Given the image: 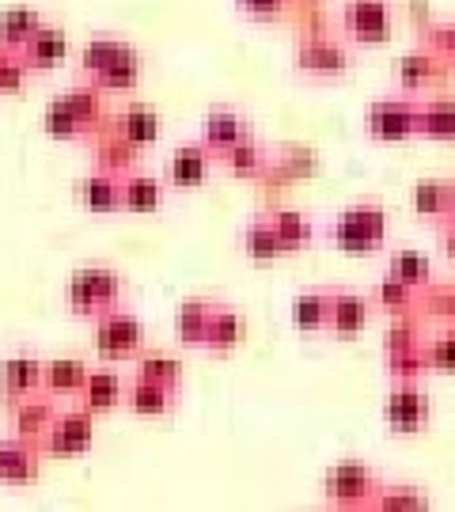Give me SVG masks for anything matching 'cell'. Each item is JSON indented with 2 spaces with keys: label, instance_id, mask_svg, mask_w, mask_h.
<instances>
[{
  "label": "cell",
  "instance_id": "6da1fadb",
  "mask_svg": "<svg viewBox=\"0 0 455 512\" xmlns=\"http://www.w3.org/2000/svg\"><path fill=\"white\" fill-rule=\"evenodd\" d=\"M122 293H126V281H122V274L114 266H80V270L69 274L65 304H69L73 315L99 319L103 311L122 304Z\"/></svg>",
  "mask_w": 455,
  "mask_h": 512
},
{
  "label": "cell",
  "instance_id": "7a4b0ae2",
  "mask_svg": "<svg viewBox=\"0 0 455 512\" xmlns=\"http://www.w3.org/2000/svg\"><path fill=\"white\" fill-rule=\"evenodd\" d=\"M330 243L346 255H372L387 243V213L376 202H357L342 209L327 228Z\"/></svg>",
  "mask_w": 455,
  "mask_h": 512
},
{
  "label": "cell",
  "instance_id": "3957f363",
  "mask_svg": "<svg viewBox=\"0 0 455 512\" xmlns=\"http://www.w3.org/2000/svg\"><path fill=\"white\" fill-rule=\"evenodd\" d=\"M145 349V323L126 311L122 304L118 308L103 311L99 319H95V353L103 357V361H129V357H137Z\"/></svg>",
  "mask_w": 455,
  "mask_h": 512
},
{
  "label": "cell",
  "instance_id": "277c9868",
  "mask_svg": "<svg viewBox=\"0 0 455 512\" xmlns=\"http://www.w3.org/2000/svg\"><path fill=\"white\" fill-rule=\"evenodd\" d=\"M364 129L372 141H383V145H399V141L418 137V99H410V95L376 99L364 114Z\"/></svg>",
  "mask_w": 455,
  "mask_h": 512
},
{
  "label": "cell",
  "instance_id": "5b68a950",
  "mask_svg": "<svg viewBox=\"0 0 455 512\" xmlns=\"http://www.w3.org/2000/svg\"><path fill=\"white\" fill-rule=\"evenodd\" d=\"M292 65L296 73L308 80H338L349 73L353 57H349L346 42L330 35H304L292 50Z\"/></svg>",
  "mask_w": 455,
  "mask_h": 512
},
{
  "label": "cell",
  "instance_id": "8992f818",
  "mask_svg": "<svg viewBox=\"0 0 455 512\" xmlns=\"http://www.w3.org/2000/svg\"><path fill=\"white\" fill-rule=\"evenodd\" d=\"M395 31L391 0H346L342 4V35L361 46H383Z\"/></svg>",
  "mask_w": 455,
  "mask_h": 512
},
{
  "label": "cell",
  "instance_id": "52a82bcc",
  "mask_svg": "<svg viewBox=\"0 0 455 512\" xmlns=\"http://www.w3.org/2000/svg\"><path fill=\"white\" fill-rule=\"evenodd\" d=\"M383 421H387V429L399 433V437H418V433L429 429V421H433V403H429V395H425L414 380H402V384L383 399Z\"/></svg>",
  "mask_w": 455,
  "mask_h": 512
},
{
  "label": "cell",
  "instance_id": "ba28073f",
  "mask_svg": "<svg viewBox=\"0 0 455 512\" xmlns=\"http://www.w3.org/2000/svg\"><path fill=\"white\" fill-rule=\"evenodd\" d=\"M376 486H380L376 471L368 463H357V459H342V463H334L323 475V494L338 509H361V505H368L372 494H376Z\"/></svg>",
  "mask_w": 455,
  "mask_h": 512
},
{
  "label": "cell",
  "instance_id": "9c48e42d",
  "mask_svg": "<svg viewBox=\"0 0 455 512\" xmlns=\"http://www.w3.org/2000/svg\"><path fill=\"white\" fill-rule=\"evenodd\" d=\"M95 414H88L84 406H76V410H65V414H54L50 421V429L42 433V452H50L57 459H76L84 456L91 448V440H95V425H91Z\"/></svg>",
  "mask_w": 455,
  "mask_h": 512
},
{
  "label": "cell",
  "instance_id": "30bf717a",
  "mask_svg": "<svg viewBox=\"0 0 455 512\" xmlns=\"http://www.w3.org/2000/svg\"><path fill=\"white\" fill-rule=\"evenodd\" d=\"M209 171H213V152L201 141H190V145H179L167 156L164 179L175 190H198V186H205Z\"/></svg>",
  "mask_w": 455,
  "mask_h": 512
},
{
  "label": "cell",
  "instance_id": "8fae6325",
  "mask_svg": "<svg viewBox=\"0 0 455 512\" xmlns=\"http://www.w3.org/2000/svg\"><path fill=\"white\" fill-rule=\"evenodd\" d=\"M76 202L84 205L95 217H110V213H122V175L95 167L91 175H84L76 183Z\"/></svg>",
  "mask_w": 455,
  "mask_h": 512
},
{
  "label": "cell",
  "instance_id": "7c38bea8",
  "mask_svg": "<svg viewBox=\"0 0 455 512\" xmlns=\"http://www.w3.org/2000/svg\"><path fill=\"white\" fill-rule=\"evenodd\" d=\"M76 395H80V406L88 414H110L114 406L126 403V380L114 368H88V376H84Z\"/></svg>",
  "mask_w": 455,
  "mask_h": 512
},
{
  "label": "cell",
  "instance_id": "4fadbf2b",
  "mask_svg": "<svg viewBox=\"0 0 455 512\" xmlns=\"http://www.w3.org/2000/svg\"><path fill=\"white\" fill-rule=\"evenodd\" d=\"M372 315V300L361 293H349V289H338L330 293V319H327V334L338 338V342H349L357 338Z\"/></svg>",
  "mask_w": 455,
  "mask_h": 512
},
{
  "label": "cell",
  "instance_id": "5bb4252c",
  "mask_svg": "<svg viewBox=\"0 0 455 512\" xmlns=\"http://www.w3.org/2000/svg\"><path fill=\"white\" fill-rule=\"evenodd\" d=\"M42 391V361L35 353H12L4 365H0V395L8 403H19L27 395Z\"/></svg>",
  "mask_w": 455,
  "mask_h": 512
},
{
  "label": "cell",
  "instance_id": "9a60e30c",
  "mask_svg": "<svg viewBox=\"0 0 455 512\" xmlns=\"http://www.w3.org/2000/svg\"><path fill=\"white\" fill-rule=\"evenodd\" d=\"M38 478L35 444L23 437H0V482L4 486H31Z\"/></svg>",
  "mask_w": 455,
  "mask_h": 512
},
{
  "label": "cell",
  "instance_id": "2e32d148",
  "mask_svg": "<svg viewBox=\"0 0 455 512\" xmlns=\"http://www.w3.org/2000/svg\"><path fill=\"white\" fill-rule=\"evenodd\" d=\"M395 76H399V92L402 95H418V92H429L440 76H444V65H440V57L433 54L429 46H421V50L402 54Z\"/></svg>",
  "mask_w": 455,
  "mask_h": 512
},
{
  "label": "cell",
  "instance_id": "e0dca14e",
  "mask_svg": "<svg viewBox=\"0 0 455 512\" xmlns=\"http://www.w3.org/2000/svg\"><path fill=\"white\" fill-rule=\"evenodd\" d=\"M243 137H251V129H247V118L232 107H213L205 114V126H201V145L209 148L213 156H220L224 148H232L236 141Z\"/></svg>",
  "mask_w": 455,
  "mask_h": 512
},
{
  "label": "cell",
  "instance_id": "ac0fdd59",
  "mask_svg": "<svg viewBox=\"0 0 455 512\" xmlns=\"http://www.w3.org/2000/svg\"><path fill=\"white\" fill-rule=\"evenodd\" d=\"M164 205V183L148 171H133L129 167L122 175V213H133V217H148V213H160Z\"/></svg>",
  "mask_w": 455,
  "mask_h": 512
},
{
  "label": "cell",
  "instance_id": "d6986e66",
  "mask_svg": "<svg viewBox=\"0 0 455 512\" xmlns=\"http://www.w3.org/2000/svg\"><path fill=\"white\" fill-rule=\"evenodd\" d=\"M110 129L141 152V148L160 141V114H156L152 107H145V103H129L126 110H118V118H114V126Z\"/></svg>",
  "mask_w": 455,
  "mask_h": 512
},
{
  "label": "cell",
  "instance_id": "ffe728a7",
  "mask_svg": "<svg viewBox=\"0 0 455 512\" xmlns=\"http://www.w3.org/2000/svg\"><path fill=\"white\" fill-rule=\"evenodd\" d=\"M23 61H27V69H38V73H46V69H57L65 54H69V38L61 27H50V23H42L35 35L27 38V46L19 50Z\"/></svg>",
  "mask_w": 455,
  "mask_h": 512
},
{
  "label": "cell",
  "instance_id": "44dd1931",
  "mask_svg": "<svg viewBox=\"0 0 455 512\" xmlns=\"http://www.w3.org/2000/svg\"><path fill=\"white\" fill-rule=\"evenodd\" d=\"M126 406L137 418H164L175 410V387H164L145 376H133L126 384Z\"/></svg>",
  "mask_w": 455,
  "mask_h": 512
},
{
  "label": "cell",
  "instance_id": "7402d4cb",
  "mask_svg": "<svg viewBox=\"0 0 455 512\" xmlns=\"http://www.w3.org/2000/svg\"><path fill=\"white\" fill-rule=\"evenodd\" d=\"M418 137H425V141H455L452 95H425V99H418Z\"/></svg>",
  "mask_w": 455,
  "mask_h": 512
},
{
  "label": "cell",
  "instance_id": "603a6c76",
  "mask_svg": "<svg viewBox=\"0 0 455 512\" xmlns=\"http://www.w3.org/2000/svg\"><path fill=\"white\" fill-rule=\"evenodd\" d=\"M243 334H247V323H243V315L236 308H224V304H213V315H209V327H205V342L201 349H209V353H232V349L243 342Z\"/></svg>",
  "mask_w": 455,
  "mask_h": 512
},
{
  "label": "cell",
  "instance_id": "cb8c5ba5",
  "mask_svg": "<svg viewBox=\"0 0 455 512\" xmlns=\"http://www.w3.org/2000/svg\"><path fill=\"white\" fill-rule=\"evenodd\" d=\"M239 247H243V255L251 258V262H277L281 255H289L270 217L247 220V224H243V232H239Z\"/></svg>",
  "mask_w": 455,
  "mask_h": 512
},
{
  "label": "cell",
  "instance_id": "d4e9b609",
  "mask_svg": "<svg viewBox=\"0 0 455 512\" xmlns=\"http://www.w3.org/2000/svg\"><path fill=\"white\" fill-rule=\"evenodd\" d=\"M57 406L50 399H38V395H27V399H19L12 403V429H16V437L23 440H42V433L50 429V421H54Z\"/></svg>",
  "mask_w": 455,
  "mask_h": 512
},
{
  "label": "cell",
  "instance_id": "484cf974",
  "mask_svg": "<svg viewBox=\"0 0 455 512\" xmlns=\"http://www.w3.org/2000/svg\"><path fill=\"white\" fill-rule=\"evenodd\" d=\"M289 319L300 334H327L330 293L327 289H308V293H300L296 300H292Z\"/></svg>",
  "mask_w": 455,
  "mask_h": 512
},
{
  "label": "cell",
  "instance_id": "4316f807",
  "mask_svg": "<svg viewBox=\"0 0 455 512\" xmlns=\"http://www.w3.org/2000/svg\"><path fill=\"white\" fill-rule=\"evenodd\" d=\"M213 160H220V164L228 167V175H236V179H258L266 171V164H270V156L262 152V145H258L255 137H243V141L224 148Z\"/></svg>",
  "mask_w": 455,
  "mask_h": 512
},
{
  "label": "cell",
  "instance_id": "83f0119b",
  "mask_svg": "<svg viewBox=\"0 0 455 512\" xmlns=\"http://www.w3.org/2000/svg\"><path fill=\"white\" fill-rule=\"evenodd\" d=\"M42 27V12L31 8V4H16V8H4L0 12V46L8 50H23L27 38Z\"/></svg>",
  "mask_w": 455,
  "mask_h": 512
},
{
  "label": "cell",
  "instance_id": "f1b7e54d",
  "mask_svg": "<svg viewBox=\"0 0 455 512\" xmlns=\"http://www.w3.org/2000/svg\"><path fill=\"white\" fill-rule=\"evenodd\" d=\"M137 80H141V57H137L133 46H126L122 57H114L107 69H99V73L91 76V84L103 88V92H133Z\"/></svg>",
  "mask_w": 455,
  "mask_h": 512
},
{
  "label": "cell",
  "instance_id": "f546056e",
  "mask_svg": "<svg viewBox=\"0 0 455 512\" xmlns=\"http://www.w3.org/2000/svg\"><path fill=\"white\" fill-rule=\"evenodd\" d=\"M84 376H88V361L80 357H54L42 365V387L50 395H76Z\"/></svg>",
  "mask_w": 455,
  "mask_h": 512
},
{
  "label": "cell",
  "instance_id": "4dcf8cb0",
  "mask_svg": "<svg viewBox=\"0 0 455 512\" xmlns=\"http://www.w3.org/2000/svg\"><path fill=\"white\" fill-rule=\"evenodd\" d=\"M387 274L406 281L410 289H425V285H433V262H429L425 251L399 247V251H391V258H387Z\"/></svg>",
  "mask_w": 455,
  "mask_h": 512
},
{
  "label": "cell",
  "instance_id": "1f68e13d",
  "mask_svg": "<svg viewBox=\"0 0 455 512\" xmlns=\"http://www.w3.org/2000/svg\"><path fill=\"white\" fill-rule=\"evenodd\" d=\"M42 129H46V137H54V141H80V137L88 133V126L80 122V114L69 107L65 95H57V99L46 103V110H42Z\"/></svg>",
  "mask_w": 455,
  "mask_h": 512
},
{
  "label": "cell",
  "instance_id": "d6a6232c",
  "mask_svg": "<svg viewBox=\"0 0 455 512\" xmlns=\"http://www.w3.org/2000/svg\"><path fill=\"white\" fill-rule=\"evenodd\" d=\"M213 304L209 300H182L175 308V334L182 346H201L205 342V327H209Z\"/></svg>",
  "mask_w": 455,
  "mask_h": 512
},
{
  "label": "cell",
  "instance_id": "836d02e7",
  "mask_svg": "<svg viewBox=\"0 0 455 512\" xmlns=\"http://www.w3.org/2000/svg\"><path fill=\"white\" fill-rule=\"evenodd\" d=\"M273 228H277V236L285 243V251H300V247H308L311 239H315V228H311L308 213H300V209H277L270 213Z\"/></svg>",
  "mask_w": 455,
  "mask_h": 512
},
{
  "label": "cell",
  "instance_id": "e575fe53",
  "mask_svg": "<svg viewBox=\"0 0 455 512\" xmlns=\"http://www.w3.org/2000/svg\"><path fill=\"white\" fill-rule=\"evenodd\" d=\"M95 160H99V167H103V171L126 175L129 167L137 164V148L129 145V141H122V137L110 129V133H103V137L95 141Z\"/></svg>",
  "mask_w": 455,
  "mask_h": 512
},
{
  "label": "cell",
  "instance_id": "d590c367",
  "mask_svg": "<svg viewBox=\"0 0 455 512\" xmlns=\"http://www.w3.org/2000/svg\"><path fill=\"white\" fill-rule=\"evenodd\" d=\"M137 376H145V380H156V384L164 387H175L179 391L182 384V365L171 357V353H164V349H152V353H137Z\"/></svg>",
  "mask_w": 455,
  "mask_h": 512
},
{
  "label": "cell",
  "instance_id": "8d00e7d4",
  "mask_svg": "<svg viewBox=\"0 0 455 512\" xmlns=\"http://www.w3.org/2000/svg\"><path fill=\"white\" fill-rule=\"evenodd\" d=\"M126 46L129 42H122V38H114V35L88 38V42L80 46V69H84V76H95L99 69H107L114 57H122Z\"/></svg>",
  "mask_w": 455,
  "mask_h": 512
},
{
  "label": "cell",
  "instance_id": "74e56055",
  "mask_svg": "<svg viewBox=\"0 0 455 512\" xmlns=\"http://www.w3.org/2000/svg\"><path fill=\"white\" fill-rule=\"evenodd\" d=\"M368 505L372 509H425L429 494L421 486H376Z\"/></svg>",
  "mask_w": 455,
  "mask_h": 512
},
{
  "label": "cell",
  "instance_id": "f35d334b",
  "mask_svg": "<svg viewBox=\"0 0 455 512\" xmlns=\"http://www.w3.org/2000/svg\"><path fill=\"white\" fill-rule=\"evenodd\" d=\"M65 99H69V107L80 114V122L88 126V133L103 122V88H95V84H76V88L65 92Z\"/></svg>",
  "mask_w": 455,
  "mask_h": 512
},
{
  "label": "cell",
  "instance_id": "ab89813d",
  "mask_svg": "<svg viewBox=\"0 0 455 512\" xmlns=\"http://www.w3.org/2000/svg\"><path fill=\"white\" fill-rule=\"evenodd\" d=\"M410 205L414 213L425 220H444V179H421L414 183V194H410Z\"/></svg>",
  "mask_w": 455,
  "mask_h": 512
},
{
  "label": "cell",
  "instance_id": "60d3db41",
  "mask_svg": "<svg viewBox=\"0 0 455 512\" xmlns=\"http://www.w3.org/2000/svg\"><path fill=\"white\" fill-rule=\"evenodd\" d=\"M372 300H376L380 308H387V311H406V308H414V304L421 300V289H410L406 281H399V277L387 274L380 285H376Z\"/></svg>",
  "mask_w": 455,
  "mask_h": 512
},
{
  "label": "cell",
  "instance_id": "b9f144b4",
  "mask_svg": "<svg viewBox=\"0 0 455 512\" xmlns=\"http://www.w3.org/2000/svg\"><path fill=\"white\" fill-rule=\"evenodd\" d=\"M421 349H425V368L429 372H455V323L433 334L429 342H421Z\"/></svg>",
  "mask_w": 455,
  "mask_h": 512
},
{
  "label": "cell",
  "instance_id": "7bdbcfd3",
  "mask_svg": "<svg viewBox=\"0 0 455 512\" xmlns=\"http://www.w3.org/2000/svg\"><path fill=\"white\" fill-rule=\"evenodd\" d=\"M27 61L19 50H8V46H0V95H12V92H23V84H27Z\"/></svg>",
  "mask_w": 455,
  "mask_h": 512
},
{
  "label": "cell",
  "instance_id": "ee69618b",
  "mask_svg": "<svg viewBox=\"0 0 455 512\" xmlns=\"http://www.w3.org/2000/svg\"><path fill=\"white\" fill-rule=\"evenodd\" d=\"M273 164L281 167L285 175H292V179H300V175H311V171L319 167V160H315V152H311V148L285 145L277 156H273Z\"/></svg>",
  "mask_w": 455,
  "mask_h": 512
},
{
  "label": "cell",
  "instance_id": "f6af8a7d",
  "mask_svg": "<svg viewBox=\"0 0 455 512\" xmlns=\"http://www.w3.org/2000/svg\"><path fill=\"white\" fill-rule=\"evenodd\" d=\"M421 304L433 315H440V319L455 323V285H425L421 289Z\"/></svg>",
  "mask_w": 455,
  "mask_h": 512
},
{
  "label": "cell",
  "instance_id": "bcb514c9",
  "mask_svg": "<svg viewBox=\"0 0 455 512\" xmlns=\"http://www.w3.org/2000/svg\"><path fill=\"white\" fill-rule=\"evenodd\" d=\"M425 46L440 57V61H452L455 57V19L452 23H433L425 31Z\"/></svg>",
  "mask_w": 455,
  "mask_h": 512
},
{
  "label": "cell",
  "instance_id": "7dc6e473",
  "mask_svg": "<svg viewBox=\"0 0 455 512\" xmlns=\"http://www.w3.org/2000/svg\"><path fill=\"white\" fill-rule=\"evenodd\" d=\"M285 4H289V0H236L239 16H247V19L281 16V12H285Z\"/></svg>",
  "mask_w": 455,
  "mask_h": 512
},
{
  "label": "cell",
  "instance_id": "c3c4849f",
  "mask_svg": "<svg viewBox=\"0 0 455 512\" xmlns=\"http://www.w3.org/2000/svg\"><path fill=\"white\" fill-rule=\"evenodd\" d=\"M440 251L455 262V220H444V224H440Z\"/></svg>",
  "mask_w": 455,
  "mask_h": 512
},
{
  "label": "cell",
  "instance_id": "681fc988",
  "mask_svg": "<svg viewBox=\"0 0 455 512\" xmlns=\"http://www.w3.org/2000/svg\"><path fill=\"white\" fill-rule=\"evenodd\" d=\"M444 220H455V179L444 183ZM440 220V224H444Z\"/></svg>",
  "mask_w": 455,
  "mask_h": 512
},
{
  "label": "cell",
  "instance_id": "f907efd6",
  "mask_svg": "<svg viewBox=\"0 0 455 512\" xmlns=\"http://www.w3.org/2000/svg\"><path fill=\"white\" fill-rule=\"evenodd\" d=\"M448 69H455V57H452V61H448Z\"/></svg>",
  "mask_w": 455,
  "mask_h": 512
}]
</instances>
